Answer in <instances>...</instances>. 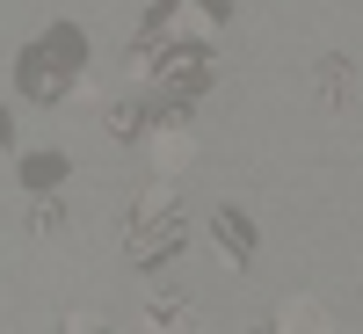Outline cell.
<instances>
[{
  "mask_svg": "<svg viewBox=\"0 0 363 334\" xmlns=\"http://www.w3.org/2000/svg\"><path fill=\"white\" fill-rule=\"evenodd\" d=\"M211 233L225 240L233 262H255V240H247V218H240V211H218V218H211Z\"/></svg>",
  "mask_w": 363,
  "mask_h": 334,
  "instance_id": "cell-1",
  "label": "cell"
},
{
  "mask_svg": "<svg viewBox=\"0 0 363 334\" xmlns=\"http://www.w3.org/2000/svg\"><path fill=\"white\" fill-rule=\"evenodd\" d=\"M189 153H196V138H189V131H153V160H160V174L189 167Z\"/></svg>",
  "mask_w": 363,
  "mask_h": 334,
  "instance_id": "cell-2",
  "label": "cell"
},
{
  "mask_svg": "<svg viewBox=\"0 0 363 334\" xmlns=\"http://www.w3.org/2000/svg\"><path fill=\"white\" fill-rule=\"evenodd\" d=\"M342 87H349V73H342V58H327V66H320V95H327V102H342Z\"/></svg>",
  "mask_w": 363,
  "mask_h": 334,
  "instance_id": "cell-3",
  "label": "cell"
}]
</instances>
